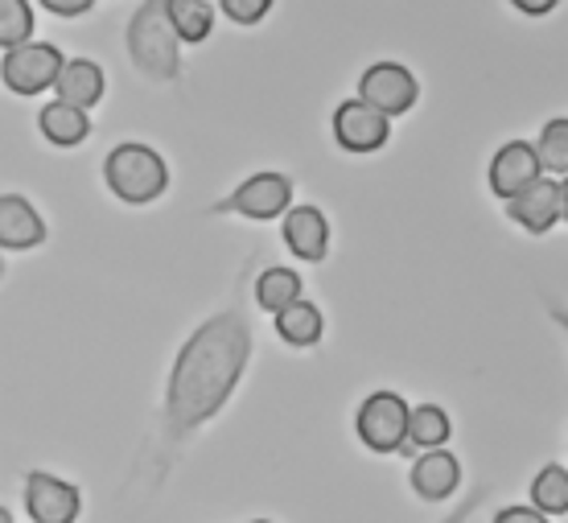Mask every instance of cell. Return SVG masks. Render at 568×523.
I'll use <instances>...</instances> for the list:
<instances>
[{
    "instance_id": "4316f807",
    "label": "cell",
    "mask_w": 568,
    "mask_h": 523,
    "mask_svg": "<svg viewBox=\"0 0 568 523\" xmlns=\"http://www.w3.org/2000/svg\"><path fill=\"white\" fill-rule=\"evenodd\" d=\"M483 499H486V491H474V495H466V499H462V503L454 507V515H445L440 523H466L469 515H474V511L483 507Z\"/></svg>"
},
{
    "instance_id": "277c9868",
    "label": "cell",
    "mask_w": 568,
    "mask_h": 523,
    "mask_svg": "<svg viewBox=\"0 0 568 523\" xmlns=\"http://www.w3.org/2000/svg\"><path fill=\"white\" fill-rule=\"evenodd\" d=\"M293 207V178L288 173H252L243 178L227 199H219L211 207V214H240V219H256V223H268V219H281Z\"/></svg>"
},
{
    "instance_id": "d4e9b609",
    "label": "cell",
    "mask_w": 568,
    "mask_h": 523,
    "mask_svg": "<svg viewBox=\"0 0 568 523\" xmlns=\"http://www.w3.org/2000/svg\"><path fill=\"white\" fill-rule=\"evenodd\" d=\"M490 523H552V520H548L544 511L531 507V503H527V507L519 503V507H503Z\"/></svg>"
},
{
    "instance_id": "1f68e13d",
    "label": "cell",
    "mask_w": 568,
    "mask_h": 523,
    "mask_svg": "<svg viewBox=\"0 0 568 523\" xmlns=\"http://www.w3.org/2000/svg\"><path fill=\"white\" fill-rule=\"evenodd\" d=\"M0 276H4V260H0Z\"/></svg>"
},
{
    "instance_id": "ba28073f",
    "label": "cell",
    "mask_w": 568,
    "mask_h": 523,
    "mask_svg": "<svg viewBox=\"0 0 568 523\" xmlns=\"http://www.w3.org/2000/svg\"><path fill=\"white\" fill-rule=\"evenodd\" d=\"M26 511L33 523H79L83 515V491L74 482L29 470L26 474Z\"/></svg>"
},
{
    "instance_id": "603a6c76",
    "label": "cell",
    "mask_w": 568,
    "mask_h": 523,
    "mask_svg": "<svg viewBox=\"0 0 568 523\" xmlns=\"http://www.w3.org/2000/svg\"><path fill=\"white\" fill-rule=\"evenodd\" d=\"M33 42V9L29 0H0V50Z\"/></svg>"
},
{
    "instance_id": "cb8c5ba5",
    "label": "cell",
    "mask_w": 568,
    "mask_h": 523,
    "mask_svg": "<svg viewBox=\"0 0 568 523\" xmlns=\"http://www.w3.org/2000/svg\"><path fill=\"white\" fill-rule=\"evenodd\" d=\"M219 4H223V13H227L235 26L247 29V26H260V21L272 13L276 0H219Z\"/></svg>"
},
{
    "instance_id": "ac0fdd59",
    "label": "cell",
    "mask_w": 568,
    "mask_h": 523,
    "mask_svg": "<svg viewBox=\"0 0 568 523\" xmlns=\"http://www.w3.org/2000/svg\"><path fill=\"white\" fill-rule=\"evenodd\" d=\"M454 433L449 424V412L437 409V404H420V409L408 412V441H404V457L413 450H445V441Z\"/></svg>"
},
{
    "instance_id": "8fae6325",
    "label": "cell",
    "mask_w": 568,
    "mask_h": 523,
    "mask_svg": "<svg viewBox=\"0 0 568 523\" xmlns=\"http://www.w3.org/2000/svg\"><path fill=\"white\" fill-rule=\"evenodd\" d=\"M45 235L50 227L26 194H0V252H33Z\"/></svg>"
},
{
    "instance_id": "2e32d148",
    "label": "cell",
    "mask_w": 568,
    "mask_h": 523,
    "mask_svg": "<svg viewBox=\"0 0 568 523\" xmlns=\"http://www.w3.org/2000/svg\"><path fill=\"white\" fill-rule=\"evenodd\" d=\"M38 128H42V137L58 149H74V144H83L91 137V120H87L83 108H71V103H45L42 112H38Z\"/></svg>"
},
{
    "instance_id": "4fadbf2b",
    "label": "cell",
    "mask_w": 568,
    "mask_h": 523,
    "mask_svg": "<svg viewBox=\"0 0 568 523\" xmlns=\"http://www.w3.org/2000/svg\"><path fill=\"white\" fill-rule=\"evenodd\" d=\"M507 214L524 227L527 235H548L560 223V182H552V178L531 182L524 194L507 199Z\"/></svg>"
},
{
    "instance_id": "7c38bea8",
    "label": "cell",
    "mask_w": 568,
    "mask_h": 523,
    "mask_svg": "<svg viewBox=\"0 0 568 523\" xmlns=\"http://www.w3.org/2000/svg\"><path fill=\"white\" fill-rule=\"evenodd\" d=\"M284 248L305 260V264H322L329 252V219L317 207H288L281 223Z\"/></svg>"
},
{
    "instance_id": "d6986e66",
    "label": "cell",
    "mask_w": 568,
    "mask_h": 523,
    "mask_svg": "<svg viewBox=\"0 0 568 523\" xmlns=\"http://www.w3.org/2000/svg\"><path fill=\"white\" fill-rule=\"evenodd\" d=\"M301 293H305V284H301V272L297 269H284V264H276V269H264L256 276V305L264 313H276L288 310L293 301H301Z\"/></svg>"
},
{
    "instance_id": "3957f363",
    "label": "cell",
    "mask_w": 568,
    "mask_h": 523,
    "mask_svg": "<svg viewBox=\"0 0 568 523\" xmlns=\"http://www.w3.org/2000/svg\"><path fill=\"white\" fill-rule=\"evenodd\" d=\"M103 182L120 202L129 207H149L170 190V165L165 157L149 149L141 141L115 144L112 153L103 157Z\"/></svg>"
},
{
    "instance_id": "30bf717a",
    "label": "cell",
    "mask_w": 568,
    "mask_h": 523,
    "mask_svg": "<svg viewBox=\"0 0 568 523\" xmlns=\"http://www.w3.org/2000/svg\"><path fill=\"white\" fill-rule=\"evenodd\" d=\"M544 178V165L536 157V144L531 141H507L498 144L495 157H490V170H486V182H490V194L507 202L515 194H524L531 182Z\"/></svg>"
},
{
    "instance_id": "7402d4cb",
    "label": "cell",
    "mask_w": 568,
    "mask_h": 523,
    "mask_svg": "<svg viewBox=\"0 0 568 523\" xmlns=\"http://www.w3.org/2000/svg\"><path fill=\"white\" fill-rule=\"evenodd\" d=\"M536 157H540L544 173L568 178V115H552L540 128V141H536Z\"/></svg>"
},
{
    "instance_id": "5b68a950",
    "label": "cell",
    "mask_w": 568,
    "mask_h": 523,
    "mask_svg": "<svg viewBox=\"0 0 568 523\" xmlns=\"http://www.w3.org/2000/svg\"><path fill=\"white\" fill-rule=\"evenodd\" d=\"M408 400L399 392H371L355 412V433L371 453H399L408 441Z\"/></svg>"
},
{
    "instance_id": "ffe728a7",
    "label": "cell",
    "mask_w": 568,
    "mask_h": 523,
    "mask_svg": "<svg viewBox=\"0 0 568 523\" xmlns=\"http://www.w3.org/2000/svg\"><path fill=\"white\" fill-rule=\"evenodd\" d=\"M165 17H170L178 42L199 46L214 33V4L211 0H165Z\"/></svg>"
},
{
    "instance_id": "484cf974",
    "label": "cell",
    "mask_w": 568,
    "mask_h": 523,
    "mask_svg": "<svg viewBox=\"0 0 568 523\" xmlns=\"http://www.w3.org/2000/svg\"><path fill=\"white\" fill-rule=\"evenodd\" d=\"M42 9L54 17H83L95 9V0H42Z\"/></svg>"
},
{
    "instance_id": "83f0119b",
    "label": "cell",
    "mask_w": 568,
    "mask_h": 523,
    "mask_svg": "<svg viewBox=\"0 0 568 523\" xmlns=\"http://www.w3.org/2000/svg\"><path fill=\"white\" fill-rule=\"evenodd\" d=\"M519 13H527V17H548L560 4V0H511Z\"/></svg>"
},
{
    "instance_id": "f1b7e54d",
    "label": "cell",
    "mask_w": 568,
    "mask_h": 523,
    "mask_svg": "<svg viewBox=\"0 0 568 523\" xmlns=\"http://www.w3.org/2000/svg\"><path fill=\"white\" fill-rule=\"evenodd\" d=\"M548 313H552V322L565 330V339H568V310H565V305H560L556 298H548Z\"/></svg>"
},
{
    "instance_id": "5bb4252c",
    "label": "cell",
    "mask_w": 568,
    "mask_h": 523,
    "mask_svg": "<svg viewBox=\"0 0 568 523\" xmlns=\"http://www.w3.org/2000/svg\"><path fill=\"white\" fill-rule=\"evenodd\" d=\"M462 486V462L449 450H420L413 462V491L425 503H445Z\"/></svg>"
},
{
    "instance_id": "44dd1931",
    "label": "cell",
    "mask_w": 568,
    "mask_h": 523,
    "mask_svg": "<svg viewBox=\"0 0 568 523\" xmlns=\"http://www.w3.org/2000/svg\"><path fill=\"white\" fill-rule=\"evenodd\" d=\"M527 495H531V507L544 511L548 520H552V515H568V470L560 466V462H548V466L531 479Z\"/></svg>"
},
{
    "instance_id": "e0dca14e",
    "label": "cell",
    "mask_w": 568,
    "mask_h": 523,
    "mask_svg": "<svg viewBox=\"0 0 568 523\" xmlns=\"http://www.w3.org/2000/svg\"><path fill=\"white\" fill-rule=\"evenodd\" d=\"M276 334H281L288 346H317L322 334H326V318L313 301H293L288 310L276 313Z\"/></svg>"
},
{
    "instance_id": "4dcf8cb0",
    "label": "cell",
    "mask_w": 568,
    "mask_h": 523,
    "mask_svg": "<svg viewBox=\"0 0 568 523\" xmlns=\"http://www.w3.org/2000/svg\"><path fill=\"white\" fill-rule=\"evenodd\" d=\"M0 523H17V520H13V511H9V507H0Z\"/></svg>"
},
{
    "instance_id": "8992f818",
    "label": "cell",
    "mask_w": 568,
    "mask_h": 523,
    "mask_svg": "<svg viewBox=\"0 0 568 523\" xmlns=\"http://www.w3.org/2000/svg\"><path fill=\"white\" fill-rule=\"evenodd\" d=\"M62 50L50 42H26L17 50H4L0 58V79L13 95H42V91H54L58 71H62Z\"/></svg>"
},
{
    "instance_id": "9c48e42d",
    "label": "cell",
    "mask_w": 568,
    "mask_h": 523,
    "mask_svg": "<svg viewBox=\"0 0 568 523\" xmlns=\"http://www.w3.org/2000/svg\"><path fill=\"white\" fill-rule=\"evenodd\" d=\"M329 128H334V141H338V149H346V153H379L387 144V137H392V120L387 115H379L375 108H367V103L358 100H346L334 108V120H329Z\"/></svg>"
},
{
    "instance_id": "d6a6232c",
    "label": "cell",
    "mask_w": 568,
    "mask_h": 523,
    "mask_svg": "<svg viewBox=\"0 0 568 523\" xmlns=\"http://www.w3.org/2000/svg\"><path fill=\"white\" fill-rule=\"evenodd\" d=\"M252 523H272V520H252Z\"/></svg>"
},
{
    "instance_id": "6da1fadb",
    "label": "cell",
    "mask_w": 568,
    "mask_h": 523,
    "mask_svg": "<svg viewBox=\"0 0 568 523\" xmlns=\"http://www.w3.org/2000/svg\"><path fill=\"white\" fill-rule=\"evenodd\" d=\"M252 359V322L240 310H223L182 342L165 383V445L182 450L185 441L211 424L235 396Z\"/></svg>"
},
{
    "instance_id": "f546056e",
    "label": "cell",
    "mask_w": 568,
    "mask_h": 523,
    "mask_svg": "<svg viewBox=\"0 0 568 523\" xmlns=\"http://www.w3.org/2000/svg\"><path fill=\"white\" fill-rule=\"evenodd\" d=\"M560 219L568 223V178H560Z\"/></svg>"
},
{
    "instance_id": "9a60e30c",
    "label": "cell",
    "mask_w": 568,
    "mask_h": 523,
    "mask_svg": "<svg viewBox=\"0 0 568 523\" xmlns=\"http://www.w3.org/2000/svg\"><path fill=\"white\" fill-rule=\"evenodd\" d=\"M103 91H108V74H103V67L95 58H67V62H62L58 83H54V95L62 103L91 112V108L103 100Z\"/></svg>"
},
{
    "instance_id": "7a4b0ae2",
    "label": "cell",
    "mask_w": 568,
    "mask_h": 523,
    "mask_svg": "<svg viewBox=\"0 0 568 523\" xmlns=\"http://www.w3.org/2000/svg\"><path fill=\"white\" fill-rule=\"evenodd\" d=\"M129 54L132 67L153 79V83H173L182 79V42L165 17V0H144L129 21Z\"/></svg>"
},
{
    "instance_id": "52a82bcc",
    "label": "cell",
    "mask_w": 568,
    "mask_h": 523,
    "mask_svg": "<svg viewBox=\"0 0 568 523\" xmlns=\"http://www.w3.org/2000/svg\"><path fill=\"white\" fill-rule=\"evenodd\" d=\"M358 100L375 108L379 115H387V120H396V115H408L416 108L420 87H416V74L404 62H375L358 79Z\"/></svg>"
}]
</instances>
